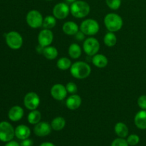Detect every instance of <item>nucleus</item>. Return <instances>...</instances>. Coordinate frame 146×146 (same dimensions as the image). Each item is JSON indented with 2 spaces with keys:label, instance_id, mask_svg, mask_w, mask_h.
Segmentation results:
<instances>
[{
  "label": "nucleus",
  "instance_id": "nucleus-1",
  "mask_svg": "<svg viewBox=\"0 0 146 146\" xmlns=\"http://www.w3.org/2000/svg\"><path fill=\"white\" fill-rule=\"evenodd\" d=\"M71 76L77 79H84L90 76L91 68L89 64L84 61H76L70 68Z\"/></svg>",
  "mask_w": 146,
  "mask_h": 146
},
{
  "label": "nucleus",
  "instance_id": "nucleus-2",
  "mask_svg": "<svg viewBox=\"0 0 146 146\" xmlns=\"http://www.w3.org/2000/svg\"><path fill=\"white\" fill-rule=\"evenodd\" d=\"M104 24L107 29L111 32H116L121 29L123 21L121 16L115 13H109L104 17Z\"/></svg>",
  "mask_w": 146,
  "mask_h": 146
},
{
  "label": "nucleus",
  "instance_id": "nucleus-3",
  "mask_svg": "<svg viewBox=\"0 0 146 146\" xmlns=\"http://www.w3.org/2000/svg\"><path fill=\"white\" fill-rule=\"evenodd\" d=\"M89 4L84 1L77 0L72 3L70 7V12L74 17L78 19H82L88 15L90 13Z\"/></svg>",
  "mask_w": 146,
  "mask_h": 146
},
{
  "label": "nucleus",
  "instance_id": "nucleus-4",
  "mask_svg": "<svg viewBox=\"0 0 146 146\" xmlns=\"http://www.w3.org/2000/svg\"><path fill=\"white\" fill-rule=\"evenodd\" d=\"M99 24L93 19H87L82 21L80 25V30L87 36L96 35L99 31Z\"/></svg>",
  "mask_w": 146,
  "mask_h": 146
},
{
  "label": "nucleus",
  "instance_id": "nucleus-5",
  "mask_svg": "<svg viewBox=\"0 0 146 146\" xmlns=\"http://www.w3.org/2000/svg\"><path fill=\"white\" fill-rule=\"evenodd\" d=\"M6 43L10 48L19 49L23 45V38L21 34L15 31H10L6 34Z\"/></svg>",
  "mask_w": 146,
  "mask_h": 146
},
{
  "label": "nucleus",
  "instance_id": "nucleus-6",
  "mask_svg": "<svg viewBox=\"0 0 146 146\" xmlns=\"http://www.w3.org/2000/svg\"><path fill=\"white\" fill-rule=\"evenodd\" d=\"M15 136V129L7 121L0 123V141L7 143L12 141Z\"/></svg>",
  "mask_w": 146,
  "mask_h": 146
},
{
  "label": "nucleus",
  "instance_id": "nucleus-7",
  "mask_svg": "<svg viewBox=\"0 0 146 146\" xmlns=\"http://www.w3.org/2000/svg\"><path fill=\"white\" fill-rule=\"evenodd\" d=\"M27 24L32 29H38L42 27L44 18L42 14L37 10H31L29 11L26 17Z\"/></svg>",
  "mask_w": 146,
  "mask_h": 146
},
{
  "label": "nucleus",
  "instance_id": "nucleus-8",
  "mask_svg": "<svg viewBox=\"0 0 146 146\" xmlns=\"http://www.w3.org/2000/svg\"><path fill=\"white\" fill-rule=\"evenodd\" d=\"M83 48L86 54L90 56H94L100 49L99 41L94 37L86 38L83 44Z\"/></svg>",
  "mask_w": 146,
  "mask_h": 146
},
{
  "label": "nucleus",
  "instance_id": "nucleus-9",
  "mask_svg": "<svg viewBox=\"0 0 146 146\" xmlns=\"http://www.w3.org/2000/svg\"><path fill=\"white\" fill-rule=\"evenodd\" d=\"M24 106L30 111L37 109L40 104V98L35 92H29L24 98Z\"/></svg>",
  "mask_w": 146,
  "mask_h": 146
},
{
  "label": "nucleus",
  "instance_id": "nucleus-10",
  "mask_svg": "<svg viewBox=\"0 0 146 146\" xmlns=\"http://www.w3.org/2000/svg\"><path fill=\"white\" fill-rule=\"evenodd\" d=\"M70 13V7L66 3L60 2L54 6L53 9V15L58 19H64Z\"/></svg>",
  "mask_w": 146,
  "mask_h": 146
},
{
  "label": "nucleus",
  "instance_id": "nucleus-11",
  "mask_svg": "<svg viewBox=\"0 0 146 146\" xmlns=\"http://www.w3.org/2000/svg\"><path fill=\"white\" fill-rule=\"evenodd\" d=\"M54 40V34L51 29L41 30L38 35V42L40 46L43 47H46L50 46Z\"/></svg>",
  "mask_w": 146,
  "mask_h": 146
},
{
  "label": "nucleus",
  "instance_id": "nucleus-12",
  "mask_svg": "<svg viewBox=\"0 0 146 146\" xmlns=\"http://www.w3.org/2000/svg\"><path fill=\"white\" fill-rule=\"evenodd\" d=\"M51 96L56 101H63L67 96V90L66 86L61 84H54L51 88Z\"/></svg>",
  "mask_w": 146,
  "mask_h": 146
},
{
  "label": "nucleus",
  "instance_id": "nucleus-13",
  "mask_svg": "<svg viewBox=\"0 0 146 146\" xmlns=\"http://www.w3.org/2000/svg\"><path fill=\"white\" fill-rule=\"evenodd\" d=\"M51 124L46 121H42L36 124L34 128V132L38 137H45L49 135L51 132Z\"/></svg>",
  "mask_w": 146,
  "mask_h": 146
},
{
  "label": "nucleus",
  "instance_id": "nucleus-14",
  "mask_svg": "<svg viewBox=\"0 0 146 146\" xmlns=\"http://www.w3.org/2000/svg\"><path fill=\"white\" fill-rule=\"evenodd\" d=\"M82 100L81 98L78 95L76 94H72L71 96L68 97V98L66 101V107L70 110H76L81 106Z\"/></svg>",
  "mask_w": 146,
  "mask_h": 146
},
{
  "label": "nucleus",
  "instance_id": "nucleus-15",
  "mask_svg": "<svg viewBox=\"0 0 146 146\" xmlns=\"http://www.w3.org/2000/svg\"><path fill=\"white\" fill-rule=\"evenodd\" d=\"M23 116H24V110L19 106H14L11 107L8 113L9 118L14 122L20 121Z\"/></svg>",
  "mask_w": 146,
  "mask_h": 146
},
{
  "label": "nucleus",
  "instance_id": "nucleus-16",
  "mask_svg": "<svg viewBox=\"0 0 146 146\" xmlns=\"http://www.w3.org/2000/svg\"><path fill=\"white\" fill-rule=\"evenodd\" d=\"M134 123L139 129H146V110H141L135 114Z\"/></svg>",
  "mask_w": 146,
  "mask_h": 146
},
{
  "label": "nucleus",
  "instance_id": "nucleus-17",
  "mask_svg": "<svg viewBox=\"0 0 146 146\" xmlns=\"http://www.w3.org/2000/svg\"><path fill=\"white\" fill-rule=\"evenodd\" d=\"M31 130L27 125H19L15 128V136L19 140H24L29 138Z\"/></svg>",
  "mask_w": 146,
  "mask_h": 146
},
{
  "label": "nucleus",
  "instance_id": "nucleus-18",
  "mask_svg": "<svg viewBox=\"0 0 146 146\" xmlns=\"http://www.w3.org/2000/svg\"><path fill=\"white\" fill-rule=\"evenodd\" d=\"M79 28L78 24L74 21H66L62 27V30L64 33L66 35L74 36L79 31Z\"/></svg>",
  "mask_w": 146,
  "mask_h": 146
},
{
  "label": "nucleus",
  "instance_id": "nucleus-19",
  "mask_svg": "<svg viewBox=\"0 0 146 146\" xmlns=\"http://www.w3.org/2000/svg\"><path fill=\"white\" fill-rule=\"evenodd\" d=\"M92 63L97 68H103L107 66L108 64V60L104 54H96L93 56Z\"/></svg>",
  "mask_w": 146,
  "mask_h": 146
},
{
  "label": "nucleus",
  "instance_id": "nucleus-20",
  "mask_svg": "<svg viewBox=\"0 0 146 146\" xmlns=\"http://www.w3.org/2000/svg\"><path fill=\"white\" fill-rule=\"evenodd\" d=\"M114 131H115V134L119 138H125V137L128 136V133H129L128 126L123 122L117 123L114 127Z\"/></svg>",
  "mask_w": 146,
  "mask_h": 146
},
{
  "label": "nucleus",
  "instance_id": "nucleus-21",
  "mask_svg": "<svg viewBox=\"0 0 146 146\" xmlns=\"http://www.w3.org/2000/svg\"><path fill=\"white\" fill-rule=\"evenodd\" d=\"M43 55L48 60H54L58 56V50L56 48L51 46H48L46 47H44L42 52Z\"/></svg>",
  "mask_w": 146,
  "mask_h": 146
},
{
  "label": "nucleus",
  "instance_id": "nucleus-22",
  "mask_svg": "<svg viewBox=\"0 0 146 146\" xmlns=\"http://www.w3.org/2000/svg\"><path fill=\"white\" fill-rule=\"evenodd\" d=\"M66 125V120L64 118L58 116L54 118L51 123V126L53 130L56 131H60L64 128Z\"/></svg>",
  "mask_w": 146,
  "mask_h": 146
},
{
  "label": "nucleus",
  "instance_id": "nucleus-23",
  "mask_svg": "<svg viewBox=\"0 0 146 146\" xmlns=\"http://www.w3.org/2000/svg\"><path fill=\"white\" fill-rule=\"evenodd\" d=\"M81 48L78 44L73 43L68 47V53L70 57L74 59H77L81 56Z\"/></svg>",
  "mask_w": 146,
  "mask_h": 146
},
{
  "label": "nucleus",
  "instance_id": "nucleus-24",
  "mask_svg": "<svg viewBox=\"0 0 146 146\" xmlns=\"http://www.w3.org/2000/svg\"><path fill=\"white\" fill-rule=\"evenodd\" d=\"M41 119V114L38 110H33L29 113L27 116V121L31 125H36L40 122Z\"/></svg>",
  "mask_w": 146,
  "mask_h": 146
},
{
  "label": "nucleus",
  "instance_id": "nucleus-25",
  "mask_svg": "<svg viewBox=\"0 0 146 146\" xmlns=\"http://www.w3.org/2000/svg\"><path fill=\"white\" fill-rule=\"evenodd\" d=\"M104 42L106 46L108 47H112L116 44L117 43V37L114 32L109 31L106 35L104 36Z\"/></svg>",
  "mask_w": 146,
  "mask_h": 146
},
{
  "label": "nucleus",
  "instance_id": "nucleus-26",
  "mask_svg": "<svg viewBox=\"0 0 146 146\" xmlns=\"http://www.w3.org/2000/svg\"><path fill=\"white\" fill-rule=\"evenodd\" d=\"M71 65L72 64H71V60L66 57H61L56 62V66L58 67V69L61 70V71H66V70L69 69Z\"/></svg>",
  "mask_w": 146,
  "mask_h": 146
},
{
  "label": "nucleus",
  "instance_id": "nucleus-27",
  "mask_svg": "<svg viewBox=\"0 0 146 146\" xmlns=\"http://www.w3.org/2000/svg\"><path fill=\"white\" fill-rule=\"evenodd\" d=\"M56 25V18L54 16L48 15L44 19L42 27L46 29H51Z\"/></svg>",
  "mask_w": 146,
  "mask_h": 146
},
{
  "label": "nucleus",
  "instance_id": "nucleus-28",
  "mask_svg": "<svg viewBox=\"0 0 146 146\" xmlns=\"http://www.w3.org/2000/svg\"><path fill=\"white\" fill-rule=\"evenodd\" d=\"M107 6L111 9L117 10L121 5V0H106Z\"/></svg>",
  "mask_w": 146,
  "mask_h": 146
},
{
  "label": "nucleus",
  "instance_id": "nucleus-29",
  "mask_svg": "<svg viewBox=\"0 0 146 146\" xmlns=\"http://www.w3.org/2000/svg\"><path fill=\"white\" fill-rule=\"evenodd\" d=\"M127 142L128 145L131 146H135L138 145L140 142V137L136 134H131L127 138Z\"/></svg>",
  "mask_w": 146,
  "mask_h": 146
},
{
  "label": "nucleus",
  "instance_id": "nucleus-30",
  "mask_svg": "<svg viewBox=\"0 0 146 146\" xmlns=\"http://www.w3.org/2000/svg\"><path fill=\"white\" fill-rule=\"evenodd\" d=\"M66 88L67 90V92L71 94H75L78 91V87L76 84L74 82H69L66 86Z\"/></svg>",
  "mask_w": 146,
  "mask_h": 146
},
{
  "label": "nucleus",
  "instance_id": "nucleus-31",
  "mask_svg": "<svg viewBox=\"0 0 146 146\" xmlns=\"http://www.w3.org/2000/svg\"><path fill=\"white\" fill-rule=\"evenodd\" d=\"M111 146H129V145L126 140L118 137V138H116L113 141Z\"/></svg>",
  "mask_w": 146,
  "mask_h": 146
},
{
  "label": "nucleus",
  "instance_id": "nucleus-32",
  "mask_svg": "<svg viewBox=\"0 0 146 146\" xmlns=\"http://www.w3.org/2000/svg\"><path fill=\"white\" fill-rule=\"evenodd\" d=\"M138 105L142 110H146V95H142L138 98Z\"/></svg>",
  "mask_w": 146,
  "mask_h": 146
},
{
  "label": "nucleus",
  "instance_id": "nucleus-33",
  "mask_svg": "<svg viewBox=\"0 0 146 146\" xmlns=\"http://www.w3.org/2000/svg\"><path fill=\"white\" fill-rule=\"evenodd\" d=\"M33 145H34L33 141L29 138L22 140V141L20 143V146H33Z\"/></svg>",
  "mask_w": 146,
  "mask_h": 146
},
{
  "label": "nucleus",
  "instance_id": "nucleus-34",
  "mask_svg": "<svg viewBox=\"0 0 146 146\" xmlns=\"http://www.w3.org/2000/svg\"><path fill=\"white\" fill-rule=\"evenodd\" d=\"M85 34L80 30L75 34V38L78 41H83V40L85 39Z\"/></svg>",
  "mask_w": 146,
  "mask_h": 146
},
{
  "label": "nucleus",
  "instance_id": "nucleus-35",
  "mask_svg": "<svg viewBox=\"0 0 146 146\" xmlns=\"http://www.w3.org/2000/svg\"><path fill=\"white\" fill-rule=\"evenodd\" d=\"M4 146H20V144H19L17 141H11L9 142H7Z\"/></svg>",
  "mask_w": 146,
  "mask_h": 146
},
{
  "label": "nucleus",
  "instance_id": "nucleus-36",
  "mask_svg": "<svg viewBox=\"0 0 146 146\" xmlns=\"http://www.w3.org/2000/svg\"><path fill=\"white\" fill-rule=\"evenodd\" d=\"M39 146H56L53 143L51 142H44L42 143Z\"/></svg>",
  "mask_w": 146,
  "mask_h": 146
},
{
  "label": "nucleus",
  "instance_id": "nucleus-37",
  "mask_svg": "<svg viewBox=\"0 0 146 146\" xmlns=\"http://www.w3.org/2000/svg\"><path fill=\"white\" fill-rule=\"evenodd\" d=\"M66 1L68 3H70V4H72V3L75 2V1H77V0H66Z\"/></svg>",
  "mask_w": 146,
  "mask_h": 146
},
{
  "label": "nucleus",
  "instance_id": "nucleus-38",
  "mask_svg": "<svg viewBox=\"0 0 146 146\" xmlns=\"http://www.w3.org/2000/svg\"><path fill=\"white\" fill-rule=\"evenodd\" d=\"M46 1H52V0H46Z\"/></svg>",
  "mask_w": 146,
  "mask_h": 146
}]
</instances>
